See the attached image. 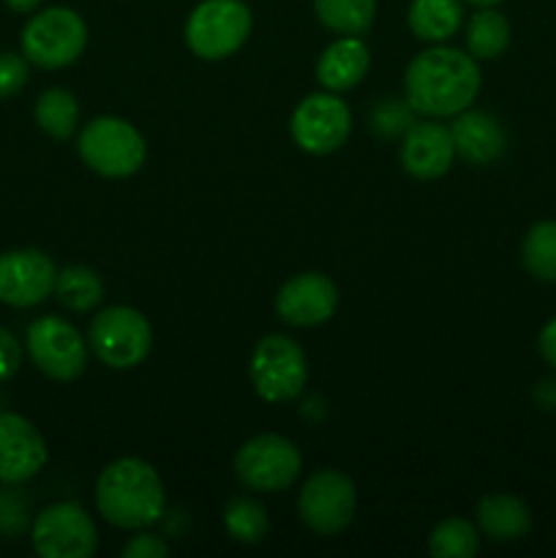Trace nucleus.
I'll list each match as a JSON object with an SVG mask.
<instances>
[{
  "label": "nucleus",
  "mask_w": 556,
  "mask_h": 558,
  "mask_svg": "<svg viewBox=\"0 0 556 558\" xmlns=\"http://www.w3.org/2000/svg\"><path fill=\"white\" fill-rule=\"evenodd\" d=\"M534 403L545 412H556V379H543L534 387Z\"/></svg>",
  "instance_id": "nucleus-34"
},
{
  "label": "nucleus",
  "mask_w": 556,
  "mask_h": 558,
  "mask_svg": "<svg viewBox=\"0 0 556 558\" xmlns=\"http://www.w3.org/2000/svg\"><path fill=\"white\" fill-rule=\"evenodd\" d=\"M254 16L243 0H202L185 20V44L202 60H223L251 36Z\"/></svg>",
  "instance_id": "nucleus-6"
},
{
  "label": "nucleus",
  "mask_w": 556,
  "mask_h": 558,
  "mask_svg": "<svg viewBox=\"0 0 556 558\" xmlns=\"http://www.w3.org/2000/svg\"><path fill=\"white\" fill-rule=\"evenodd\" d=\"M76 153L85 167H90L96 174L120 180L140 172L147 156V145L129 120L104 114V118L85 123L80 140H76Z\"/></svg>",
  "instance_id": "nucleus-3"
},
{
  "label": "nucleus",
  "mask_w": 556,
  "mask_h": 558,
  "mask_svg": "<svg viewBox=\"0 0 556 558\" xmlns=\"http://www.w3.org/2000/svg\"><path fill=\"white\" fill-rule=\"evenodd\" d=\"M87 347L107 368H136L153 349L150 322L129 305H109L90 319Z\"/></svg>",
  "instance_id": "nucleus-4"
},
{
  "label": "nucleus",
  "mask_w": 556,
  "mask_h": 558,
  "mask_svg": "<svg viewBox=\"0 0 556 558\" xmlns=\"http://www.w3.org/2000/svg\"><path fill=\"white\" fill-rule=\"evenodd\" d=\"M47 466L41 430L16 412H0V483L22 485Z\"/></svg>",
  "instance_id": "nucleus-14"
},
{
  "label": "nucleus",
  "mask_w": 556,
  "mask_h": 558,
  "mask_svg": "<svg viewBox=\"0 0 556 558\" xmlns=\"http://www.w3.org/2000/svg\"><path fill=\"white\" fill-rule=\"evenodd\" d=\"M27 354L44 376L74 381L87 368V338L60 316H41L27 327Z\"/></svg>",
  "instance_id": "nucleus-10"
},
{
  "label": "nucleus",
  "mask_w": 556,
  "mask_h": 558,
  "mask_svg": "<svg viewBox=\"0 0 556 558\" xmlns=\"http://www.w3.org/2000/svg\"><path fill=\"white\" fill-rule=\"evenodd\" d=\"M371 65V52L360 36H341L316 60V80L325 90L343 93L360 85Z\"/></svg>",
  "instance_id": "nucleus-18"
},
{
  "label": "nucleus",
  "mask_w": 556,
  "mask_h": 558,
  "mask_svg": "<svg viewBox=\"0 0 556 558\" xmlns=\"http://www.w3.org/2000/svg\"><path fill=\"white\" fill-rule=\"evenodd\" d=\"M223 529L232 539L245 545H256L270 532V518L267 510L256 499L249 496H234L223 507Z\"/></svg>",
  "instance_id": "nucleus-26"
},
{
  "label": "nucleus",
  "mask_w": 556,
  "mask_h": 558,
  "mask_svg": "<svg viewBox=\"0 0 556 558\" xmlns=\"http://www.w3.org/2000/svg\"><path fill=\"white\" fill-rule=\"evenodd\" d=\"M414 123V109L409 107L407 98H382L371 112V129L382 136V140H392V136L407 134L409 125Z\"/></svg>",
  "instance_id": "nucleus-28"
},
{
  "label": "nucleus",
  "mask_w": 556,
  "mask_h": 558,
  "mask_svg": "<svg viewBox=\"0 0 556 558\" xmlns=\"http://www.w3.org/2000/svg\"><path fill=\"white\" fill-rule=\"evenodd\" d=\"M452 145H456V156L472 167H488V163L499 161L507 150V134L505 125L483 109H463L452 118L450 125Z\"/></svg>",
  "instance_id": "nucleus-17"
},
{
  "label": "nucleus",
  "mask_w": 556,
  "mask_h": 558,
  "mask_svg": "<svg viewBox=\"0 0 556 558\" xmlns=\"http://www.w3.org/2000/svg\"><path fill=\"white\" fill-rule=\"evenodd\" d=\"M31 537L44 558H90L98 548L96 521L76 501L44 507L33 521Z\"/></svg>",
  "instance_id": "nucleus-9"
},
{
  "label": "nucleus",
  "mask_w": 556,
  "mask_h": 558,
  "mask_svg": "<svg viewBox=\"0 0 556 558\" xmlns=\"http://www.w3.org/2000/svg\"><path fill=\"white\" fill-rule=\"evenodd\" d=\"M354 510H358L354 483L336 469H322V472L311 474L300 488V521L322 537L343 532L352 523Z\"/></svg>",
  "instance_id": "nucleus-11"
},
{
  "label": "nucleus",
  "mask_w": 556,
  "mask_h": 558,
  "mask_svg": "<svg viewBox=\"0 0 556 558\" xmlns=\"http://www.w3.org/2000/svg\"><path fill=\"white\" fill-rule=\"evenodd\" d=\"M104 281L96 270L85 265H71L58 270V281H55V298L63 308L74 311V314H85L101 305L104 300Z\"/></svg>",
  "instance_id": "nucleus-22"
},
{
  "label": "nucleus",
  "mask_w": 556,
  "mask_h": 558,
  "mask_svg": "<svg viewBox=\"0 0 556 558\" xmlns=\"http://www.w3.org/2000/svg\"><path fill=\"white\" fill-rule=\"evenodd\" d=\"M22 365V347L5 327H0V381L11 379Z\"/></svg>",
  "instance_id": "nucleus-32"
},
{
  "label": "nucleus",
  "mask_w": 556,
  "mask_h": 558,
  "mask_svg": "<svg viewBox=\"0 0 556 558\" xmlns=\"http://www.w3.org/2000/svg\"><path fill=\"white\" fill-rule=\"evenodd\" d=\"M101 518L125 532H142L161 521L167 494L156 469L142 458H118L96 480Z\"/></svg>",
  "instance_id": "nucleus-2"
},
{
  "label": "nucleus",
  "mask_w": 556,
  "mask_h": 558,
  "mask_svg": "<svg viewBox=\"0 0 556 558\" xmlns=\"http://www.w3.org/2000/svg\"><path fill=\"white\" fill-rule=\"evenodd\" d=\"M407 22L420 41L445 44L461 31L463 0H412Z\"/></svg>",
  "instance_id": "nucleus-20"
},
{
  "label": "nucleus",
  "mask_w": 556,
  "mask_h": 558,
  "mask_svg": "<svg viewBox=\"0 0 556 558\" xmlns=\"http://www.w3.org/2000/svg\"><path fill=\"white\" fill-rule=\"evenodd\" d=\"M3 3L11 11H16V14H31V11H36L41 5V0H3Z\"/></svg>",
  "instance_id": "nucleus-35"
},
{
  "label": "nucleus",
  "mask_w": 556,
  "mask_h": 558,
  "mask_svg": "<svg viewBox=\"0 0 556 558\" xmlns=\"http://www.w3.org/2000/svg\"><path fill=\"white\" fill-rule=\"evenodd\" d=\"M289 131L300 150L311 156H327L349 140L352 112L336 93H311L294 107Z\"/></svg>",
  "instance_id": "nucleus-12"
},
{
  "label": "nucleus",
  "mask_w": 556,
  "mask_h": 558,
  "mask_svg": "<svg viewBox=\"0 0 556 558\" xmlns=\"http://www.w3.org/2000/svg\"><path fill=\"white\" fill-rule=\"evenodd\" d=\"M467 3H472V5H499V3H505V0H467Z\"/></svg>",
  "instance_id": "nucleus-36"
},
{
  "label": "nucleus",
  "mask_w": 556,
  "mask_h": 558,
  "mask_svg": "<svg viewBox=\"0 0 556 558\" xmlns=\"http://www.w3.org/2000/svg\"><path fill=\"white\" fill-rule=\"evenodd\" d=\"M467 52L474 60H496L507 52L512 27L496 5H480L467 22Z\"/></svg>",
  "instance_id": "nucleus-21"
},
{
  "label": "nucleus",
  "mask_w": 556,
  "mask_h": 558,
  "mask_svg": "<svg viewBox=\"0 0 556 558\" xmlns=\"http://www.w3.org/2000/svg\"><path fill=\"white\" fill-rule=\"evenodd\" d=\"M31 521V505L20 490H0V532L20 534Z\"/></svg>",
  "instance_id": "nucleus-29"
},
{
  "label": "nucleus",
  "mask_w": 556,
  "mask_h": 558,
  "mask_svg": "<svg viewBox=\"0 0 556 558\" xmlns=\"http://www.w3.org/2000/svg\"><path fill=\"white\" fill-rule=\"evenodd\" d=\"M87 47V25L74 9L52 5L27 20L22 31V54L38 69H65L76 63Z\"/></svg>",
  "instance_id": "nucleus-5"
},
{
  "label": "nucleus",
  "mask_w": 556,
  "mask_h": 558,
  "mask_svg": "<svg viewBox=\"0 0 556 558\" xmlns=\"http://www.w3.org/2000/svg\"><path fill=\"white\" fill-rule=\"evenodd\" d=\"M336 308L338 287L322 272H300L278 289L276 311L292 327L325 325L333 319Z\"/></svg>",
  "instance_id": "nucleus-15"
},
{
  "label": "nucleus",
  "mask_w": 556,
  "mask_h": 558,
  "mask_svg": "<svg viewBox=\"0 0 556 558\" xmlns=\"http://www.w3.org/2000/svg\"><path fill=\"white\" fill-rule=\"evenodd\" d=\"M314 11L327 31L363 36L376 16V0H314Z\"/></svg>",
  "instance_id": "nucleus-24"
},
{
  "label": "nucleus",
  "mask_w": 556,
  "mask_h": 558,
  "mask_svg": "<svg viewBox=\"0 0 556 558\" xmlns=\"http://www.w3.org/2000/svg\"><path fill=\"white\" fill-rule=\"evenodd\" d=\"M251 385L267 403L294 401L309 381V363L300 343L289 336H265L251 354Z\"/></svg>",
  "instance_id": "nucleus-7"
},
{
  "label": "nucleus",
  "mask_w": 556,
  "mask_h": 558,
  "mask_svg": "<svg viewBox=\"0 0 556 558\" xmlns=\"http://www.w3.org/2000/svg\"><path fill=\"white\" fill-rule=\"evenodd\" d=\"M120 556L123 558H164V556H169V543H164L158 534L142 532L123 545Z\"/></svg>",
  "instance_id": "nucleus-31"
},
{
  "label": "nucleus",
  "mask_w": 556,
  "mask_h": 558,
  "mask_svg": "<svg viewBox=\"0 0 556 558\" xmlns=\"http://www.w3.org/2000/svg\"><path fill=\"white\" fill-rule=\"evenodd\" d=\"M58 267L44 251L16 248L0 254V303L33 308L55 294Z\"/></svg>",
  "instance_id": "nucleus-13"
},
{
  "label": "nucleus",
  "mask_w": 556,
  "mask_h": 558,
  "mask_svg": "<svg viewBox=\"0 0 556 558\" xmlns=\"http://www.w3.org/2000/svg\"><path fill=\"white\" fill-rule=\"evenodd\" d=\"M303 456L287 436L259 434L234 456V474L254 494H278L298 483Z\"/></svg>",
  "instance_id": "nucleus-8"
},
{
  "label": "nucleus",
  "mask_w": 556,
  "mask_h": 558,
  "mask_svg": "<svg viewBox=\"0 0 556 558\" xmlns=\"http://www.w3.org/2000/svg\"><path fill=\"white\" fill-rule=\"evenodd\" d=\"M480 550V529L467 518H445L428 537V554L436 558H472Z\"/></svg>",
  "instance_id": "nucleus-27"
},
{
  "label": "nucleus",
  "mask_w": 556,
  "mask_h": 558,
  "mask_svg": "<svg viewBox=\"0 0 556 558\" xmlns=\"http://www.w3.org/2000/svg\"><path fill=\"white\" fill-rule=\"evenodd\" d=\"M36 123L52 140H71L80 129V104L76 96L65 87H49L36 101Z\"/></svg>",
  "instance_id": "nucleus-23"
},
{
  "label": "nucleus",
  "mask_w": 556,
  "mask_h": 558,
  "mask_svg": "<svg viewBox=\"0 0 556 558\" xmlns=\"http://www.w3.org/2000/svg\"><path fill=\"white\" fill-rule=\"evenodd\" d=\"M537 349H540V357H543L545 363L556 371V316L554 319L545 322L543 330H540Z\"/></svg>",
  "instance_id": "nucleus-33"
},
{
  "label": "nucleus",
  "mask_w": 556,
  "mask_h": 558,
  "mask_svg": "<svg viewBox=\"0 0 556 558\" xmlns=\"http://www.w3.org/2000/svg\"><path fill=\"white\" fill-rule=\"evenodd\" d=\"M480 65L469 52L456 47L425 49L409 63L403 74V93L409 107L425 118H456L478 98Z\"/></svg>",
  "instance_id": "nucleus-1"
},
{
  "label": "nucleus",
  "mask_w": 556,
  "mask_h": 558,
  "mask_svg": "<svg viewBox=\"0 0 556 558\" xmlns=\"http://www.w3.org/2000/svg\"><path fill=\"white\" fill-rule=\"evenodd\" d=\"M401 167L418 180H436L450 172L452 158H456V145L447 125L434 123V120H414L401 136Z\"/></svg>",
  "instance_id": "nucleus-16"
},
{
  "label": "nucleus",
  "mask_w": 556,
  "mask_h": 558,
  "mask_svg": "<svg viewBox=\"0 0 556 558\" xmlns=\"http://www.w3.org/2000/svg\"><path fill=\"white\" fill-rule=\"evenodd\" d=\"M523 267L543 283H556V221H537L529 227L521 243Z\"/></svg>",
  "instance_id": "nucleus-25"
},
{
  "label": "nucleus",
  "mask_w": 556,
  "mask_h": 558,
  "mask_svg": "<svg viewBox=\"0 0 556 558\" xmlns=\"http://www.w3.org/2000/svg\"><path fill=\"white\" fill-rule=\"evenodd\" d=\"M27 76H31V69H27L25 54H0V101L16 96L27 85Z\"/></svg>",
  "instance_id": "nucleus-30"
},
{
  "label": "nucleus",
  "mask_w": 556,
  "mask_h": 558,
  "mask_svg": "<svg viewBox=\"0 0 556 558\" xmlns=\"http://www.w3.org/2000/svg\"><path fill=\"white\" fill-rule=\"evenodd\" d=\"M474 521H478L480 534L494 543H516L527 537L532 529V512L518 496L488 494L478 501Z\"/></svg>",
  "instance_id": "nucleus-19"
}]
</instances>
